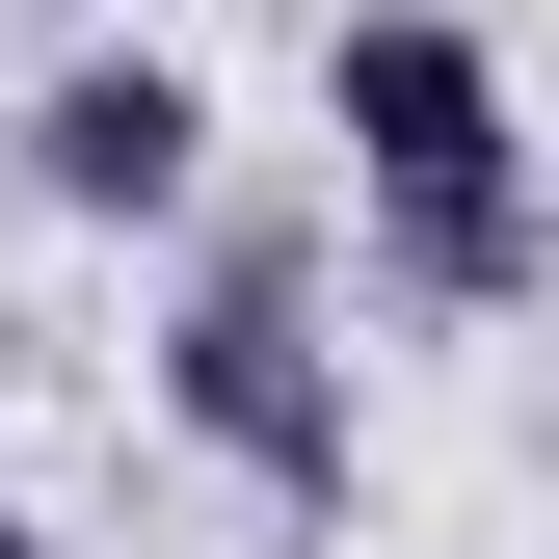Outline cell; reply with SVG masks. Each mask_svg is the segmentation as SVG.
Instances as JSON below:
<instances>
[{
	"label": "cell",
	"instance_id": "cell-1",
	"mask_svg": "<svg viewBox=\"0 0 559 559\" xmlns=\"http://www.w3.org/2000/svg\"><path fill=\"white\" fill-rule=\"evenodd\" d=\"M320 133H346V214L427 320H533V107H507V27L453 0H346L320 27Z\"/></svg>",
	"mask_w": 559,
	"mask_h": 559
},
{
	"label": "cell",
	"instance_id": "cell-2",
	"mask_svg": "<svg viewBox=\"0 0 559 559\" xmlns=\"http://www.w3.org/2000/svg\"><path fill=\"white\" fill-rule=\"evenodd\" d=\"M160 400H187V453H214V479H266V507H346V346H320V240H294V214H240L214 266H187Z\"/></svg>",
	"mask_w": 559,
	"mask_h": 559
},
{
	"label": "cell",
	"instance_id": "cell-3",
	"mask_svg": "<svg viewBox=\"0 0 559 559\" xmlns=\"http://www.w3.org/2000/svg\"><path fill=\"white\" fill-rule=\"evenodd\" d=\"M27 187L107 214V240L214 214V81H187V53H53V81H27Z\"/></svg>",
	"mask_w": 559,
	"mask_h": 559
},
{
	"label": "cell",
	"instance_id": "cell-4",
	"mask_svg": "<svg viewBox=\"0 0 559 559\" xmlns=\"http://www.w3.org/2000/svg\"><path fill=\"white\" fill-rule=\"evenodd\" d=\"M0 559H53V533H27V507H0Z\"/></svg>",
	"mask_w": 559,
	"mask_h": 559
}]
</instances>
